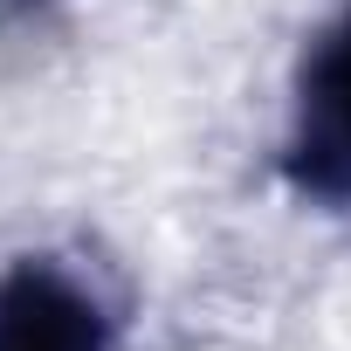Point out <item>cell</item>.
<instances>
[{"label":"cell","mask_w":351,"mask_h":351,"mask_svg":"<svg viewBox=\"0 0 351 351\" xmlns=\"http://www.w3.org/2000/svg\"><path fill=\"white\" fill-rule=\"evenodd\" d=\"M282 180L310 207H351V0L310 35L282 124Z\"/></svg>","instance_id":"1"},{"label":"cell","mask_w":351,"mask_h":351,"mask_svg":"<svg viewBox=\"0 0 351 351\" xmlns=\"http://www.w3.org/2000/svg\"><path fill=\"white\" fill-rule=\"evenodd\" d=\"M0 351H117V317L62 255H21L0 269Z\"/></svg>","instance_id":"2"}]
</instances>
